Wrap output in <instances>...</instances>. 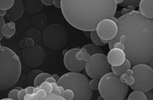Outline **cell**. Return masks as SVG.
Listing matches in <instances>:
<instances>
[{
  "instance_id": "6da1fadb",
  "label": "cell",
  "mask_w": 153,
  "mask_h": 100,
  "mask_svg": "<svg viewBox=\"0 0 153 100\" xmlns=\"http://www.w3.org/2000/svg\"><path fill=\"white\" fill-rule=\"evenodd\" d=\"M117 24L118 32L115 38L108 43L110 49L115 43H122L126 58L132 66L153 61V20L134 10L119 17Z\"/></svg>"
},
{
  "instance_id": "7a4b0ae2",
  "label": "cell",
  "mask_w": 153,
  "mask_h": 100,
  "mask_svg": "<svg viewBox=\"0 0 153 100\" xmlns=\"http://www.w3.org/2000/svg\"><path fill=\"white\" fill-rule=\"evenodd\" d=\"M117 7L114 0H61L65 20L84 32L96 30L102 20L115 16Z\"/></svg>"
},
{
  "instance_id": "3957f363",
  "label": "cell",
  "mask_w": 153,
  "mask_h": 100,
  "mask_svg": "<svg viewBox=\"0 0 153 100\" xmlns=\"http://www.w3.org/2000/svg\"><path fill=\"white\" fill-rule=\"evenodd\" d=\"M21 73L20 57L11 49L1 46L0 49V91L13 86Z\"/></svg>"
},
{
  "instance_id": "277c9868",
  "label": "cell",
  "mask_w": 153,
  "mask_h": 100,
  "mask_svg": "<svg viewBox=\"0 0 153 100\" xmlns=\"http://www.w3.org/2000/svg\"><path fill=\"white\" fill-rule=\"evenodd\" d=\"M89 79L80 73L69 72L62 76L57 82L64 89H69L74 93L72 100H91L92 91L89 87Z\"/></svg>"
},
{
  "instance_id": "5b68a950",
  "label": "cell",
  "mask_w": 153,
  "mask_h": 100,
  "mask_svg": "<svg viewBox=\"0 0 153 100\" xmlns=\"http://www.w3.org/2000/svg\"><path fill=\"white\" fill-rule=\"evenodd\" d=\"M128 90L129 86L112 72L107 73L99 80L98 91L104 100H124Z\"/></svg>"
},
{
  "instance_id": "8992f818",
  "label": "cell",
  "mask_w": 153,
  "mask_h": 100,
  "mask_svg": "<svg viewBox=\"0 0 153 100\" xmlns=\"http://www.w3.org/2000/svg\"><path fill=\"white\" fill-rule=\"evenodd\" d=\"M44 45L49 49L57 50L63 48L68 42V32L63 25L53 23L44 29L42 35Z\"/></svg>"
},
{
  "instance_id": "52a82bcc",
  "label": "cell",
  "mask_w": 153,
  "mask_h": 100,
  "mask_svg": "<svg viewBox=\"0 0 153 100\" xmlns=\"http://www.w3.org/2000/svg\"><path fill=\"white\" fill-rule=\"evenodd\" d=\"M135 82L131 88L134 91L144 93L152 90L153 88V69L148 64L135 65L132 66Z\"/></svg>"
},
{
  "instance_id": "ba28073f",
  "label": "cell",
  "mask_w": 153,
  "mask_h": 100,
  "mask_svg": "<svg viewBox=\"0 0 153 100\" xmlns=\"http://www.w3.org/2000/svg\"><path fill=\"white\" fill-rule=\"evenodd\" d=\"M85 69L87 75L92 79L100 80L105 75L111 72V66L104 53L91 56L85 62Z\"/></svg>"
},
{
  "instance_id": "9c48e42d",
  "label": "cell",
  "mask_w": 153,
  "mask_h": 100,
  "mask_svg": "<svg viewBox=\"0 0 153 100\" xmlns=\"http://www.w3.org/2000/svg\"><path fill=\"white\" fill-rule=\"evenodd\" d=\"M21 58L28 67L37 68L43 63L45 60V51L40 45L35 44L32 47H27L21 51Z\"/></svg>"
},
{
  "instance_id": "30bf717a",
  "label": "cell",
  "mask_w": 153,
  "mask_h": 100,
  "mask_svg": "<svg viewBox=\"0 0 153 100\" xmlns=\"http://www.w3.org/2000/svg\"><path fill=\"white\" fill-rule=\"evenodd\" d=\"M95 31L100 38L107 44L115 38L118 32V28L117 23L110 18H106L97 24Z\"/></svg>"
},
{
  "instance_id": "8fae6325",
  "label": "cell",
  "mask_w": 153,
  "mask_h": 100,
  "mask_svg": "<svg viewBox=\"0 0 153 100\" xmlns=\"http://www.w3.org/2000/svg\"><path fill=\"white\" fill-rule=\"evenodd\" d=\"M80 48L71 49L64 54V64L65 67L70 72L80 73L85 69V62L78 61L75 57L77 52Z\"/></svg>"
},
{
  "instance_id": "7c38bea8",
  "label": "cell",
  "mask_w": 153,
  "mask_h": 100,
  "mask_svg": "<svg viewBox=\"0 0 153 100\" xmlns=\"http://www.w3.org/2000/svg\"><path fill=\"white\" fill-rule=\"evenodd\" d=\"M25 11L24 1L22 0H14L13 7L7 11L5 19L7 21L14 22L20 19Z\"/></svg>"
},
{
  "instance_id": "4fadbf2b",
  "label": "cell",
  "mask_w": 153,
  "mask_h": 100,
  "mask_svg": "<svg viewBox=\"0 0 153 100\" xmlns=\"http://www.w3.org/2000/svg\"><path fill=\"white\" fill-rule=\"evenodd\" d=\"M107 58L111 66H119L124 63L126 57L123 50L118 48H112L108 53Z\"/></svg>"
},
{
  "instance_id": "5bb4252c",
  "label": "cell",
  "mask_w": 153,
  "mask_h": 100,
  "mask_svg": "<svg viewBox=\"0 0 153 100\" xmlns=\"http://www.w3.org/2000/svg\"><path fill=\"white\" fill-rule=\"evenodd\" d=\"M139 12L140 14L148 19H153V0H140Z\"/></svg>"
},
{
  "instance_id": "9a60e30c",
  "label": "cell",
  "mask_w": 153,
  "mask_h": 100,
  "mask_svg": "<svg viewBox=\"0 0 153 100\" xmlns=\"http://www.w3.org/2000/svg\"><path fill=\"white\" fill-rule=\"evenodd\" d=\"M24 4L25 10L30 14L37 13L43 8L41 1H25Z\"/></svg>"
},
{
  "instance_id": "2e32d148",
  "label": "cell",
  "mask_w": 153,
  "mask_h": 100,
  "mask_svg": "<svg viewBox=\"0 0 153 100\" xmlns=\"http://www.w3.org/2000/svg\"><path fill=\"white\" fill-rule=\"evenodd\" d=\"M131 64L128 60L126 59L125 61L122 65L119 66H111V72L114 74L120 76L122 74H124L126 71L128 69H131Z\"/></svg>"
},
{
  "instance_id": "e0dca14e",
  "label": "cell",
  "mask_w": 153,
  "mask_h": 100,
  "mask_svg": "<svg viewBox=\"0 0 153 100\" xmlns=\"http://www.w3.org/2000/svg\"><path fill=\"white\" fill-rule=\"evenodd\" d=\"M83 48L87 50V53L90 54V56L96 54L103 53V49L100 46H98L94 43H88L85 45L83 46Z\"/></svg>"
},
{
  "instance_id": "ac0fdd59",
  "label": "cell",
  "mask_w": 153,
  "mask_h": 100,
  "mask_svg": "<svg viewBox=\"0 0 153 100\" xmlns=\"http://www.w3.org/2000/svg\"><path fill=\"white\" fill-rule=\"evenodd\" d=\"M27 37L31 38L34 40L35 43L39 42L41 38L42 34L40 31L36 28H31L29 29L26 34Z\"/></svg>"
},
{
  "instance_id": "d6986e66",
  "label": "cell",
  "mask_w": 153,
  "mask_h": 100,
  "mask_svg": "<svg viewBox=\"0 0 153 100\" xmlns=\"http://www.w3.org/2000/svg\"><path fill=\"white\" fill-rule=\"evenodd\" d=\"M49 77H51V75L48 73H44L42 72L39 73L38 75H37L35 77L34 81H33V85L34 87H37L40 85L42 83L45 81V79L48 78Z\"/></svg>"
},
{
  "instance_id": "ffe728a7",
  "label": "cell",
  "mask_w": 153,
  "mask_h": 100,
  "mask_svg": "<svg viewBox=\"0 0 153 100\" xmlns=\"http://www.w3.org/2000/svg\"><path fill=\"white\" fill-rule=\"evenodd\" d=\"M16 32V29H11L7 26V23H5L1 29V33L3 37H5L7 39H9L14 36Z\"/></svg>"
},
{
  "instance_id": "44dd1931",
  "label": "cell",
  "mask_w": 153,
  "mask_h": 100,
  "mask_svg": "<svg viewBox=\"0 0 153 100\" xmlns=\"http://www.w3.org/2000/svg\"><path fill=\"white\" fill-rule=\"evenodd\" d=\"M90 57V54L87 53V50L83 47L82 48H80V49L77 52L75 55V57L78 61H84L85 62L89 60Z\"/></svg>"
},
{
  "instance_id": "7402d4cb",
  "label": "cell",
  "mask_w": 153,
  "mask_h": 100,
  "mask_svg": "<svg viewBox=\"0 0 153 100\" xmlns=\"http://www.w3.org/2000/svg\"><path fill=\"white\" fill-rule=\"evenodd\" d=\"M127 100H146L144 92L140 91H133L130 93Z\"/></svg>"
},
{
  "instance_id": "603a6c76",
  "label": "cell",
  "mask_w": 153,
  "mask_h": 100,
  "mask_svg": "<svg viewBox=\"0 0 153 100\" xmlns=\"http://www.w3.org/2000/svg\"><path fill=\"white\" fill-rule=\"evenodd\" d=\"M140 1V0H123V2L119 5L125 8L131 7L135 9L139 7Z\"/></svg>"
},
{
  "instance_id": "cb8c5ba5",
  "label": "cell",
  "mask_w": 153,
  "mask_h": 100,
  "mask_svg": "<svg viewBox=\"0 0 153 100\" xmlns=\"http://www.w3.org/2000/svg\"><path fill=\"white\" fill-rule=\"evenodd\" d=\"M90 37L92 42L94 44L97 45L98 46H105L106 45L100 38L99 36H97V33L96 31H92L91 32Z\"/></svg>"
},
{
  "instance_id": "d4e9b609",
  "label": "cell",
  "mask_w": 153,
  "mask_h": 100,
  "mask_svg": "<svg viewBox=\"0 0 153 100\" xmlns=\"http://www.w3.org/2000/svg\"><path fill=\"white\" fill-rule=\"evenodd\" d=\"M14 0H0V10L7 11L13 7Z\"/></svg>"
},
{
  "instance_id": "484cf974",
  "label": "cell",
  "mask_w": 153,
  "mask_h": 100,
  "mask_svg": "<svg viewBox=\"0 0 153 100\" xmlns=\"http://www.w3.org/2000/svg\"><path fill=\"white\" fill-rule=\"evenodd\" d=\"M119 79L122 82L125 83L128 86L132 85L135 82L133 76H128L126 73H124L119 76Z\"/></svg>"
},
{
  "instance_id": "4316f807",
  "label": "cell",
  "mask_w": 153,
  "mask_h": 100,
  "mask_svg": "<svg viewBox=\"0 0 153 100\" xmlns=\"http://www.w3.org/2000/svg\"><path fill=\"white\" fill-rule=\"evenodd\" d=\"M65 100H72L74 98V93L69 89H64L61 94V96Z\"/></svg>"
},
{
  "instance_id": "83f0119b",
  "label": "cell",
  "mask_w": 153,
  "mask_h": 100,
  "mask_svg": "<svg viewBox=\"0 0 153 100\" xmlns=\"http://www.w3.org/2000/svg\"><path fill=\"white\" fill-rule=\"evenodd\" d=\"M32 100H65L64 99L63 97L57 95L53 93L47 94V96L42 98V99H32Z\"/></svg>"
},
{
  "instance_id": "f1b7e54d",
  "label": "cell",
  "mask_w": 153,
  "mask_h": 100,
  "mask_svg": "<svg viewBox=\"0 0 153 100\" xmlns=\"http://www.w3.org/2000/svg\"><path fill=\"white\" fill-rule=\"evenodd\" d=\"M37 87H39V89H41L45 90L47 94L52 93V86L51 84H49L47 82H45V81L44 82L40 85L39 86Z\"/></svg>"
},
{
  "instance_id": "f546056e",
  "label": "cell",
  "mask_w": 153,
  "mask_h": 100,
  "mask_svg": "<svg viewBox=\"0 0 153 100\" xmlns=\"http://www.w3.org/2000/svg\"><path fill=\"white\" fill-rule=\"evenodd\" d=\"M52 86V93L55 94L59 96H61V94L63 92V90L64 89L63 88L62 86L58 85L57 83H52L51 84Z\"/></svg>"
},
{
  "instance_id": "4dcf8cb0",
  "label": "cell",
  "mask_w": 153,
  "mask_h": 100,
  "mask_svg": "<svg viewBox=\"0 0 153 100\" xmlns=\"http://www.w3.org/2000/svg\"><path fill=\"white\" fill-rule=\"evenodd\" d=\"M99 80L97 79H92L89 81V87L92 91H97L99 88Z\"/></svg>"
},
{
  "instance_id": "1f68e13d",
  "label": "cell",
  "mask_w": 153,
  "mask_h": 100,
  "mask_svg": "<svg viewBox=\"0 0 153 100\" xmlns=\"http://www.w3.org/2000/svg\"><path fill=\"white\" fill-rule=\"evenodd\" d=\"M19 91V90L16 88L10 90L8 94V99L12 100H19L18 99Z\"/></svg>"
},
{
  "instance_id": "d6a6232c",
  "label": "cell",
  "mask_w": 153,
  "mask_h": 100,
  "mask_svg": "<svg viewBox=\"0 0 153 100\" xmlns=\"http://www.w3.org/2000/svg\"><path fill=\"white\" fill-rule=\"evenodd\" d=\"M25 39V44L27 47H32L33 45H35V42L33 39H32L31 38H28V37H25L24 38Z\"/></svg>"
},
{
  "instance_id": "836d02e7",
  "label": "cell",
  "mask_w": 153,
  "mask_h": 100,
  "mask_svg": "<svg viewBox=\"0 0 153 100\" xmlns=\"http://www.w3.org/2000/svg\"><path fill=\"white\" fill-rule=\"evenodd\" d=\"M26 94H27V93H26L25 89H22L20 90H19V93H18V99H19V100H24V97H25Z\"/></svg>"
},
{
  "instance_id": "e575fe53",
  "label": "cell",
  "mask_w": 153,
  "mask_h": 100,
  "mask_svg": "<svg viewBox=\"0 0 153 100\" xmlns=\"http://www.w3.org/2000/svg\"><path fill=\"white\" fill-rule=\"evenodd\" d=\"M5 24V22L4 18L0 17V41H1V40H2L3 38H4L3 36L2 35V33H1V29H2V26H3Z\"/></svg>"
},
{
  "instance_id": "d590c367",
  "label": "cell",
  "mask_w": 153,
  "mask_h": 100,
  "mask_svg": "<svg viewBox=\"0 0 153 100\" xmlns=\"http://www.w3.org/2000/svg\"><path fill=\"white\" fill-rule=\"evenodd\" d=\"M25 89V92H26L27 94H33V92H34L35 87L32 86H28L27 88H26Z\"/></svg>"
},
{
  "instance_id": "8d00e7d4",
  "label": "cell",
  "mask_w": 153,
  "mask_h": 100,
  "mask_svg": "<svg viewBox=\"0 0 153 100\" xmlns=\"http://www.w3.org/2000/svg\"><path fill=\"white\" fill-rule=\"evenodd\" d=\"M41 2L43 5H45L48 7L53 5V0H42Z\"/></svg>"
},
{
  "instance_id": "74e56055",
  "label": "cell",
  "mask_w": 153,
  "mask_h": 100,
  "mask_svg": "<svg viewBox=\"0 0 153 100\" xmlns=\"http://www.w3.org/2000/svg\"><path fill=\"white\" fill-rule=\"evenodd\" d=\"M146 96V100H153V94L152 90L145 93Z\"/></svg>"
},
{
  "instance_id": "f35d334b",
  "label": "cell",
  "mask_w": 153,
  "mask_h": 100,
  "mask_svg": "<svg viewBox=\"0 0 153 100\" xmlns=\"http://www.w3.org/2000/svg\"><path fill=\"white\" fill-rule=\"evenodd\" d=\"M53 5L59 9H61V0H53Z\"/></svg>"
},
{
  "instance_id": "ab89813d",
  "label": "cell",
  "mask_w": 153,
  "mask_h": 100,
  "mask_svg": "<svg viewBox=\"0 0 153 100\" xmlns=\"http://www.w3.org/2000/svg\"><path fill=\"white\" fill-rule=\"evenodd\" d=\"M7 26L8 27L11 29H16V24L14 22H9L7 23Z\"/></svg>"
},
{
  "instance_id": "60d3db41",
  "label": "cell",
  "mask_w": 153,
  "mask_h": 100,
  "mask_svg": "<svg viewBox=\"0 0 153 100\" xmlns=\"http://www.w3.org/2000/svg\"><path fill=\"white\" fill-rule=\"evenodd\" d=\"M45 82H48L49 84L57 83V82H56V81H55L54 79L52 77V76H51V77H49L48 78H47V79H45Z\"/></svg>"
},
{
  "instance_id": "b9f144b4",
  "label": "cell",
  "mask_w": 153,
  "mask_h": 100,
  "mask_svg": "<svg viewBox=\"0 0 153 100\" xmlns=\"http://www.w3.org/2000/svg\"><path fill=\"white\" fill-rule=\"evenodd\" d=\"M19 46L22 49L26 48V46H25V39L24 38L22 41H21V42L20 43V44H19Z\"/></svg>"
},
{
  "instance_id": "7bdbcfd3",
  "label": "cell",
  "mask_w": 153,
  "mask_h": 100,
  "mask_svg": "<svg viewBox=\"0 0 153 100\" xmlns=\"http://www.w3.org/2000/svg\"><path fill=\"white\" fill-rule=\"evenodd\" d=\"M125 73H126L128 76H133V71L131 69L127 70Z\"/></svg>"
},
{
  "instance_id": "ee69618b",
  "label": "cell",
  "mask_w": 153,
  "mask_h": 100,
  "mask_svg": "<svg viewBox=\"0 0 153 100\" xmlns=\"http://www.w3.org/2000/svg\"><path fill=\"white\" fill-rule=\"evenodd\" d=\"M7 14V11L0 10V17L4 18Z\"/></svg>"
},
{
  "instance_id": "f6af8a7d",
  "label": "cell",
  "mask_w": 153,
  "mask_h": 100,
  "mask_svg": "<svg viewBox=\"0 0 153 100\" xmlns=\"http://www.w3.org/2000/svg\"><path fill=\"white\" fill-rule=\"evenodd\" d=\"M51 76H52V77L53 79H54L56 81V82H57V81L59 80V79L60 78V77H59L57 74H53V75Z\"/></svg>"
},
{
  "instance_id": "bcb514c9",
  "label": "cell",
  "mask_w": 153,
  "mask_h": 100,
  "mask_svg": "<svg viewBox=\"0 0 153 100\" xmlns=\"http://www.w3.org/2000/svg\"><path fill=\"white\" fill-rule=\"evenodd\" d=\"M114 2H115L117 5H120V4L123 2V0H114Z\"/></svg>"
},
{
  "instance_id": "7dc6e473",
  "label": "cell",
  "mask_w": 153,
  "mask_h": 100,
  "mask_svg": "<svg viewBox=\"0 0 153 100\" xmlns=\"http://www.w3.org/2000/svg\"><path fill=\"white\" fill-rule=\"evenodd\" d=\"M10 100V99H8V98H6V99H1V100Z\"/></svg>"
},
{
  "instance_id": "c3c4849f",
  "label": "cell",
  "mask_w": 153,
  "mask_h": 100,
  "mask_svg": "<svg viewBox=\"0 0 153 100\" xmlns=\"http://www.w3.org/2000/svg\"><path fill=\"white\" fill-rule=\"evenodd\" d=\"M1 43H0V49H1Z\"/></svg>"
},
{
  "instance_id": "681fc988",
  "label": "cell",
  "mask_w": 153,
  "mask_h": 100,
  "mask_svg": "<svg viewBox=\"0 0 153 100\" xmlns=\"http://www.w3.org/2000/svg\"><path fill=\"white\" fill-rule=\"evenodd\" d=\"M127 100V99H124V100Z\"/></svg>"
},
{
  "instance_id": "f907efd6",
  "label": "cell",
  "mask_w": 153,
  "mask_h": 100,
  "mask_svg": "<svg viewBox=\"0 0 153 100\" xmlns=\"http://www.w3.org/2000/svg\"></svg>"
}]
</instances>
